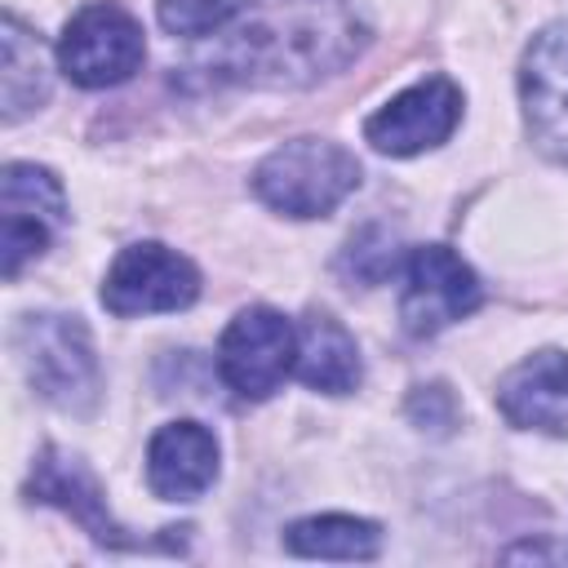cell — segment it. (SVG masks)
<instances>
[{
    "instance_id": "obj_3",
    "label": "cell",
    "mask_w": 568,
    "mask_h": 568,
    "mask_svg": "<svg viewBox=\"0 0 568 568\" xmlns=\"http://www.w3.org/2000/svg\"><path fill=\"white\" fill-rule=\"evenodd\" d=\"M359 186V160L328 138H293L253 169V191L284 217H328Z\"/></svg>"
},
{
    "instance_id": "obj_15",
    "label": "cell",
    "mask_w": 568,
    "mask_h": 568,
    "mask_svg": "<svg viewBox=\"0 0 568 568\" xmlns=\"http://www.w3.org/2000/svg\"><path fill=\"white\" fill-rule=\"evenodd\" d=\"M0 115L4 124H18L22 115L40 111L44 98H49V58H44V44L36 40V31H27L13 13H4L0 22Z\"/></svg>"
},
{
    "instance_id": "obj_2",
    "label": "cell",
    "mask_w": 568,
    "mask_h": 568,
    "mask_svg": "<svg viewBox=\"0 0 568 568\" xmlns=\"http://www.w3.org/2000/svg\"><path fill=\"white\" fill-rule=\"evenodd\" d=\"M13 355L31 382V390L62 413H93L102 399V364L89 328L75 315L40 311L13 324Z\"/></svg>"
},
{
    "instance_id": "obj_17",
    "label": "cell",
    "mask_w": 568,
    "mask_h": 568,
    "mask_svg": "<svg viewBox=\"0 0 568 568\" xmlns=\"http://www.w3.org/2000/svg\"><path fill=\"white\" fill-rule=\"evenodd\" d=\"M240 4L244 0H155V13L173 36H209L222 31L240 13Z\"/></svg>"
},
{
    "instance_id": "obj_12",
    "label": "cell",
    "mask_w": 568,
    "mask_h": 568,
    "mask_svg": "<svg viewBox=\"0 0 568 568\" xmlns=\"http://www.w3.org/2000/svg\"><path fill=\"white\" fill-rule=\"evenodd\" d=\"M497 408L519 430L568 439V355L537 351L497 382Z\"/></svg>"
},
{
    "instance_id": "obj_14",
    "label": "cell",
    "mask_w": 568,
    "mask_h": 568,
    "mask_svg": "<svg viewBox=\"0 0 568 568\" xmlns=\"http://www.w3.org/2000/svg\"><path fill=\"white\" fill-rule=\"evenodd\" d=\"M293 373L324 395H346L359 386V346L355 337L324 311H311L297 324V355H293Z\"/></svg>"
},
{
    "instance_id": "obj_6",
    "label": "cell",
    "mask_w": 568,
    "mask_h": 568,
    "mask_svg": "<svg viewBox=\"0 0 568 568\" xmlns=\"http://www.w3.org/2000/svg\"><path fill=\"white\" fill-rule=\"evenodd\" d=\"M200 297V271L169 244L142 240L120 248L102 280V306L111 315H160L186 311Z\"/></svg>"
},
{
    "instance_id": "obj_19",
    "label": "cell",
    "mask_w": 568,
    "mask_h": 568,
    "mask_svg": "<svg viewBox=\"0 0 568 568\" xmlns=\"http://www.w3.org/2000/svg\"><path fill=\"white\" fill-rule=\"evenodd\" d=\"M408 417H413L422 430L444 435V430H453V422H457V399H453V390L439 386V382L417 386V390L408 395Z\"/></svg>"
},
{
    "instance_id": "obj_10",
    "label": "cell",
    "mask_w": 568,
    "mask_h": 568,
    "mask_svg": "<svg viewBox=\"0 0 568 568\" xmlns=\"http://www.w3.org/2000/svg\"><path fill=\"white\" fill-rule=\"evenodd\" d=\"M524 115L541 151L568 164V27L555 22L532 36L519 67Z\"/></svg>"
},
{
    "instance_id": "obj_11",
    "label": "cell",
    "mask_w": 568,
    "mask_h": 568,
    "mask_svg": "<svg viewBox=\"0 0 568 568\" xmlns=\"http://www.w3.org/2000/svg\"><path fill=\"white\" fill-rule=\"evenodd\" d=\"M27 493H31V501H44V506L67 510L93 541H102V546H111V550H133V546H138V537H129V532L111 519L106 497H102L93 470H89L80 457L62 453V448H44V453L36 457L31 479H27Z\"/></svg>"
},
{
    "instance_id": "obj_9",
    "label": "cell",
    "mask_w": 568,
    "mask_h": 568,
    "mask_svg": "<svg viewBox=\"0 0 568 568\" xmlns=\"http://www.w3.org/2000/svg\"><path fill=\"white\" fill-rule=\"evenodd\" d=\"M462 120V89L448 75H426L395 93L382 111L368 115L364 138L382 155H422L439 146Z\"/></svg>"
},
{
    "instance_id": "obj_7",
    "label": "cell",
    "mask_w": 568,
    "mask_h": 568,
    "mask_svg": "<svg viewBox=\"0 0 568 568\" xmlns=\"http://www.w3.org/2000/svg\"><path fill=\"white\" fill-rule=\"evenodd\" d=\"M293 355H297V328L271 306H244L222 333L217 373L235 395L266 399L293 373Z\"/></svg>"
},
{
    "instance_id": "obj_18",
    "label": "cell",
    "mask_w": 568,
    "mask_h": 568,
    "mask_svg": "<svg viewBox=\"0 0 568 568\" xmlns=\"http://www.w3.org/2000/svg\"><path fill=\"white\" fill-rule=\"evenodd\" d=\"M395 262H399L395 240H390L382 226H368V231H359V235L351 240V248H346V262H342V266H346L355 280L377 284V280H386V275L395 271Z\"/></svg>"
},
{
    "instance_id": "obj_8",
    "label": "cell",
    "mask_w": 568,
    "mask_h": 568,
    "mask_svg": "<svg viewBox=\"0 0 568 568\" xmlns=\"http://www.w3.org/2000/svg\"><path fill=\"white\" fill-rule=\"evenodd\" d=\"M479 280L475 271L444 244H422L404 262V297L399 320L413 337H435L439 328L457 324L479 306Z\"/></svg>"
},
{
    "instance_id": "obj_5",
    "label": "cell",
    "mask_w": 568,
    "mask_h": 568,
    "mask_svg": "<svg viewBox=\"0 0 568 568\" xmlns=\"http://www.w3.org/2000/svg\"><path fill=\"white\" fill-rule=\"evenodd\" d=\"M67 226V195L62 182L44 164H4L0 178V253L4 280H18L27 262H36L53 235Z\"/></svg>"
},
{
    "instance_id": "obj_16",
    "label": "cell",
    "mask_w": 568,
    "mask_h": 568,
    "mask_svg": "<svg viewBox=\"0 0 568 568\" xmlns=\"http://www.w3.org/2000/svg\"><path fill=\"white\" fill-rule=\"evenodd\" d=\"M284 546L302 559H373L382 550V528L373 519H355V515H311L297 519L284 532Z\"/></svg>"
},
{
    "instance_id": "obj_4",
    "label": "cell",
    "mask_w": 568,
    "mask_h": 568,
    "mask_svg": "<svg viewBox=\"0 0 568 568\" xmlns=\"http://www.w3.org/2000/svg\"><path fill=\"white\" fill-rule=\"evenodd\" d=\"M146 58V40H142V22L115 4V0H98L84 4L58 40V67L80 84V89H106L129 80Z\"/></svg>"
},
{
    "instance_id": "obj_20",
    "label": "cell",
    "mask_w": 568,
    "mask_h": 568,
    "mask_svg": "<svg viewBox=\"0 0 568 568\" xmlns=\"http://www.w3.org/2000/svg\"><path fill=\"white\" fill-rule=\"evenodd\" d=\"M501 559H555V564H568V546H546V541H519V546L501 550Z\"/></svg>"
},
{
    "instance_id": "obj_1",
    "label": "cell",
    "mask_w": 568,
    "mask_h": 568,
    "mask_svg": "<svg viewBox=\"0 0 568 568\" xmlns=\"http://www.w3.org/2000/svg\"><path fill=\"white\" fill-rule=\"evenodd\" d=\"M368 27L351 0H253L182 71L204 84L311 89L359 58Z\"/></svg>"
},
{
    "instance_id": "obj_13",
    "label": "cell",
    "mask_w": 568,
    "mask_h": 568,
    "mask_svg": "<svg viewBox=\"0 0 568 568\" xmlns=\"http://www.w3.org/2000/svg\"><path fill=\"white\" fill-rule=\"evenodd\" d=\"M217 479V439L200 422H169L146 444V484L164 501H195Z\"/></svg>"
}]
</instances>
